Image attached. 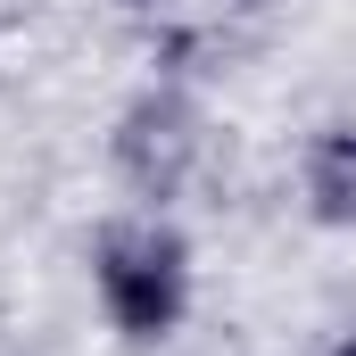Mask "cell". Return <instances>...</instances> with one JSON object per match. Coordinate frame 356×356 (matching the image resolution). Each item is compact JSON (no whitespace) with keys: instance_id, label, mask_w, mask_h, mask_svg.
<instances>
[{"instance_id":"6da1fadb","label":"cell","mask_w":356,"mask_h":356,"mask_svg":"<svg viewBox=\"0 0 356 356\" xmlns=\"http://www.w3.org/2000/svg\"><path fill=\"white\" fill-rule=\"evenodd\" d=\"M83 273H91V307L99 323L124 340V348H166L182 323H191V298H199V257H191V232L158 207H116L99 216L83 241Z\"/></svg>"},{"instance_id":"7a4b0ae2","label":"cell","mask_w":356,"mask_h":356,"mask_svg":"<svg viewBox=\"0 0 356 356\" xmlns=\"http://www.w3.org/2000/svg\"><path fill=\"white\" fill-rule=\"evenodd\" d=\"M207 149H216L207 99L182 83V75L133 83L116 99V116H108V175L124 191V207L175 216L182 199H191V182L207 175Z\"/></svg>"},{"instance_id":"3957f363","label":"cell","mask_w":356,"mask_h":356,"mask_svg":"<svg viewBox=\"0 0 356 356\" xmlns=\"http://www.w3.org/2000/svg\"><path fill=\"white\" fill-rule=\"evenodd\" d=\"M298 207L323 232H356V116H332L298 149Z\"/></svg>"},{"instance_id":"277c9868","label":"cell","mask_w":356,"mask_h":356,"mask_svg":"<svg viewBox=\"0 0 356 356\" xmlns=\"http://www.w3.org/2000/svg\"><path fill=\"white\" fill-rule=\"evenodd\" d=\"M116 8H124V17H158L166 0H116Z\"/></svg>"},{"instance_id":"5b68a950","label":"cell","mask_w":356,"mask_h":356,"mask_svg":"<svg viewBox=\"0 0 356 356\" xmlns=\"http://www.w3.org/2000/svg\"><path fill=\"white\" fill-rule=\"evenodd\" d=\"M323 356H356V332H340V340H332V348H323Z\"/></svg>"}]
</instances>
